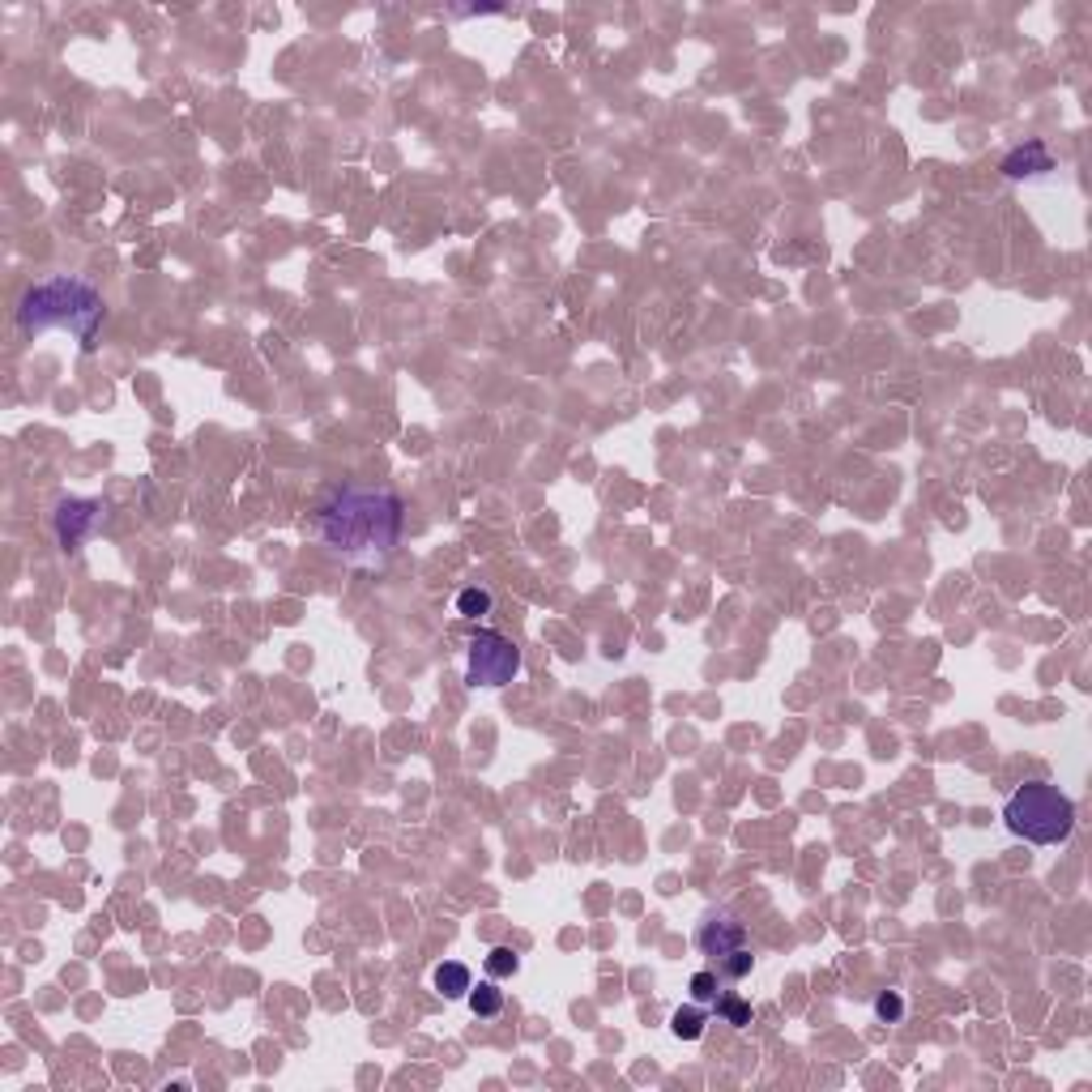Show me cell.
Here are the masks:
<instances>
[{
    "label": "cell",
    "instance_id": "obj_8",
    "mask_svg": "<svg viewBox=\"0 0 1092 1092\" xmlns=\"http://www.w3.org/2000/svg\"><path fill=\"white\" fill-rule=\"evenodd\" d=\"M431 986H436V995H444V999H465L474 986V973L461 960H444V964H436V973H431Z\"/></svg>",
    "mask_w": 1092,
    "mask_h": 1092
},
{
    "label": "cell",
    "instance_id": "obj_13",
    "mask_svg": "<svg viewBox=\"0 0 1092 1092\" xmlns=\"http://www.w3.org/2000/svg\"><path fill=\"white\" fill-rule=\"evenodd\" d=\"M457 614L461 620H487L491 614V589H483V585H469V589H461L457 593Z\"/></svg>",
    "mask_w": 1092,
    "mask_h": 1092
},
{
    "label": "cell",
    "instance_id": "obj_12",
    "mask_svg": "<svg viewBox=\"0 0 1092 1092\" xmlns=\"http://www.w3.org/2000/svg\"><path fill=\"white\" fill-rule=\"evenodd\" d=\"M517 968H521V956L512 952V947H491L487 960H483V973L491 981H508V977H517Z\"/></svg>",
    "mask_w": 1092,
    "mask_h": 1092
},
{
    "label": "cell",
    "instance_id": "obj_6",
    "mask_svg": "<svg viewBox=\"0 0 1092 1092\" xmlns=\"http://www.w3.org/2000/svg\"><path fill=\"white\" fill-rule=\"evenodd\" d=\"M102 517H107L102 500H60V508H56V542L65 551H77L81 542H90L94 533L102 529Z\"/></svg>",
    "mask_w": 1092,
    "mask_h": 1092
},
{
    "label": "cell",
    "instance_id": "obj_5",
    "mask_svg": "<svg viewBox=\"0 0 1092 1092\" xmlns=\"http://www.w3.org/2000/svg\"><path fill=\"white\" fill-rule=\"evenodd\" d=\"M743 947H751V939H747V926L738 922V914L709 909L696 922V952L709 960L713 973L721 968V960H730L734 952H743Z\"/></svg>",
    "mask_w": 1092,
    "mask_h": 1092
},
{
    "label": "cell",
    "instance_id": "obj_4",
    "mask_svg": "<svg viewBox=\"0 0 1092 1092\" xmlns=\"http://www.w3.org/2000/svg\"><path fill=\"white\" fill-rule=\"evenodd\" d=\"M521 674V649L517 641H508L496 628H479L469 636V653H465V683L469 687H491L500 691L512 678Z\"/></svg>",
    "mask_w": 1092,
    "mask_h": 1092
},
{
    "label": "cell",
    "instance_id": "obj_2",
    "mask_svg": "<svg viewBox=\"0 0 1092 1092\" xmlns=\"http://www.w3.org/2000/svg\"><path fill=\"white\" fill-rule=\"evenodd\" d=\"M17 324L26 334H48V329H65L77 338L81 350L98 346V329L107 324V299L102 291L81 278V274H52L34 282L17 303Z\"/></svg>",
    "mask_w": 1092,
    "mask_h": 1092
},
{
    "label": "cell",
    "instance_id": "obj_3",
    "mask_svg": "<svg viewBox=\"0 0 1092 1092\" xmlns=\"http://www.w3.org/2000/svg\"><path fill=\"white\" fill-rule=\"evenodd\" d=\"M1007 832L1028 845H1063L1076 832V802L1049 781H1024V786L1003 802Z\"/></svg>",
    "mask_w": 1092,
    "mask_h": 1092
},
{
    "label": "cell",
    "instance_id": "obj_11",
    "mask_svg": "<svg viewBox=\"0 0 1092 1092\" xmlns=\"http://www.w3.org/2000/svg\"><path fill=\"white\" fill-rule=\"evenodd\" d=\"M713 1012H717L721 1024H730V1028H751V1020H755V1007L743 995H734V991H721V999L713 1003Z\"/></svg>",
    "mask_w": 1092,
    "mask_h": 1092
},
{
    "label": "cell",
    "instance_id": "obj_1",
    "mask_svg": "<svg viewBox=\"0 0 1092 1092\" xmlns=\"http://www.w3.org/2000/svg\"><path fill=\"white\" fill-rule=\"evenodd\" d=\"M406 500L388 487H342L320 508V542L346 564H380L402 547Z\"/></svg>",
    "mask_w": 1092,
    "mask_h": 1092
},
{
    "label": "cell",
    "instance_id": "obj_14",
    "mask_svg": "<svg viewBox=\"0 0 1092 1092\" xmlns=\"http://www.w3.org/2000/svg\"><path fill=\"white\" fill-rule=\"evenodd\" d=\"M721 986H726V981H721V977L713 973V968H700V973L687 981L691 1003H700V1007H709V1012H713V1003L721 999Z\"/></svg>",
    "mask_w": 1092,
    "mask_h": 1092
},
{
    "label": "cell",
    "instance_id": "obj_15",
    "mask_svg": "<svg viewBox=\"0 0 1092 1092\" xmlns=\"http://www.w3.org/2000/svg\"><path fill=\"white\" fill-rule=\"evenodd\" d=\"M871 1012H875L879 1024H900V1020H904V995H900V991H883V995H875Z\"/></svg>",
    "mask_w": 1092,
    "mask_h": 1092
},
{
    "label": "cell",
    "instance_id": "obj_10",
    "mask_svg": "<svg viewBox=\"0 0 1092 1092\" xmlns=\"http://www.w3.org/2000/svg\"><path fill=\"white\" fill-rule=\"evenodd\" d=\"M705 1024H709V1007L687 1003V1007H678V1012L670 1016V1033L678 1041H700L705 1037Z\"/></svg>",
    "mask_w": 1092,
    "mask_h": 1092
},
{
    "label": "cell",
    "instance_id": "obj_9",
    "mask_svg": "<svg viewBox=\"0 0 1092 1092\" xmlns=\"http://www.w3.org/2000/svg\"><path fill=\"white\" fill-rule=\"evenodd\" d=\"M465 1003H469V1012L479 1016V1020H496L500 1012H504V991H500V981H479V986H469V995H465Z\"/></svg>",
    "mask_w": 1092,
    "mask_h": 1092
},
{
    "label": "cell",
    "instance_id": "obj_7",
    "mask_svg": "<svg viewBox=\"0 0 1092 1092\" xmlns=\"http://www.w3.org/2000/svg\"><path fill=\"white\" fill-rule=\"evenodd\" d=\"M999 171L1007 179H1045L1054 171V154H1049L1045 141H1024V146H1016L999 162Z\"/></svg>",
    "mask_w": 1092,
    "mask_h": 1092
}]
</instances>
